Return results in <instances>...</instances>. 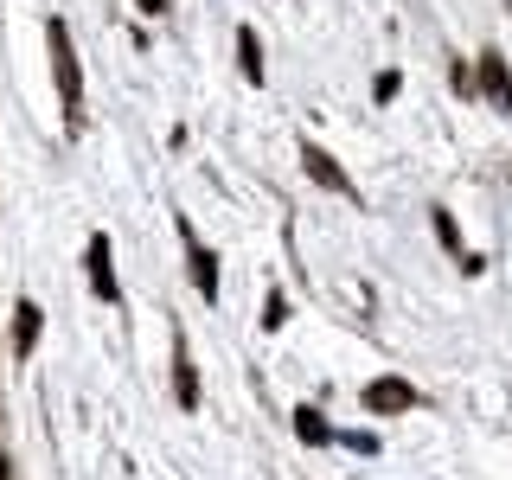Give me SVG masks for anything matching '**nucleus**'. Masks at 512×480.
Instances as JSON below:
<instances>
[{"instance_id":"1","label":"nucleus","mask_w":512,"mask_h":480,"mask_svg":"<svg viewBox=\"0 0 512 480\" xmlns=\"http://www.w3.org/2000/svg\"><path fill=\"white\" fill-rule=\"evenodd\" d=\"M45 45H52V77H58V96H64V122H71V128H84V71H77L71 26L52 20V26H45Z\"/></svg>"},{"instance_id":"2","label":"nucleus","mask_w":512,"mask_h":480,"mask_svg":"<svg viewBox=\"0 0 512 480\" xmlns=\"http://www.w3.org/2000/svg\"><path fill=\"white\" fill-rule=\"evenodd\" d=\"M84 263H90V288H96V295H103V301H122V288H116V256H109V237H103V231L90 237Z\"/></svg>"},{"instance_id":"3","label":"nucleus","mask_w":512,"mask_h":480,"mask_svg":"<svg viewBox=\"0 0 512 480\" xmlns=\"http://www.w3.org/2000/svg\"><path fill=\"white\" fill-rule=\"evenodd\" d=\"M180 237H186V263H192V288H199V295L212 301V295H218V256L205 250L199 237H192V224H186V218H180Z\"/></svg>"},{"instance_id":"4","label":"nucleus","mask_w":512,"mask_h":480,"mask_svg":"<svg viewBox=\"0 0 512 480\" xmlns=\"http://www.w3.org/2000/svg\"><path fill=\"white\" fill-rule=\"evenodd\" d=\"M173 397H180V410H199V372H192L186 333H173Z\"/></svg>"},{"instance_id":"5","label":"nucleus","mask_w":512,"mask_h":480,"mask_svg":"<svg viewBox=\"0 0 512 480\" xmlns=\"http://www.w3.org/2000/svg\"><path fill=\"white\" fill-rule=\"evenodd\" d=\"M301 167H308V180H314V186H327V192H352V186H346V173H340V160L320 148V141H301Z\"/></svg>"},{"instance_id":"6","label":"nucleus","mask_w":512,"mask_h":480,"mask_svg":"<svg viewBox=\"0 0 512 480\" xmlns=\"http://www.w3.org/2000/svg\"><path fill=\"white\" fill-rule=\"evenodd\" d=\"M480 90H487V103L493 109H512V71H506V58L500 52H480Z\"/></svg>"},{"instance_id":"7","label":"nucleus","mask_w":512,"mask_h":480,"mask_svg":"<svg viewBox=\"0 0 512 480\" xmlns=\"http://www.w3.org/2000/svg\"><path fill=\"white\" fill-rule=\"evenodd\" d=\"M416 404V391L404 378H378V384H365V410H378V416H391V410H410Z\"/></svg>"},{"instance_id":"8","label":"nucleus","mask_w":512,"mask_h":480,"mask_svg":"<svg viewBox=\"0 0 512 480\" xmlns=\"http://www.w3.org/2000/svg\"><path fill=\"white\" fill-rule=\"evenodd\" d=\"M39 346V301H20V308H13V352H26Z\"/></svg>"},{"instance_id":"9","label":"nucleus","mask_w":512,"mask_h":480,"mask_svg":"<svg viewBox=\"0 0 512 480\" xmlns=\"http://www.w3.org/2000/svg\"><path fill=\"white\" fill-rule=\"evenodd\" d=\"M237 71H244L250 84H263V45H256L250 26H237Z\"/></svg>"},{"instance_id":"10","label":"nucleus","mask_w":512,"mask_h":480,"mask_svg":"<svg viewBox=\"0 0 512 480\" xmlns=\"http://www.w3.org/2000/svg\"><path fill=\"white\" fill-rule=\"evenodd\" d=\"M295 429H301V442H333V429H327V416H320V410H308V404H301V410H295Z\"/></svg>"},{"instance_id":"11","label":"nucleus","mask_w":512,"mask_h":480,"mask_svg":"<svg viewBox=\"0 0 512 480\" xmlns=\"http://www.w3.org/2000/svg\"><path fill=\"white\" fill-rule=\"evenodd\" d=\"M436 237H442V250L461 256V237H455V218H448V212H436Z\"/></svg>"},{"instance_id":"12","label":"nucleus","mask_w":512,"mask_h":480,"mask_svg":"<svg viewBox=\"0 0 512 480\" xmlns=\"http://www.w3.org/2000/svg\"><path fill=\"white\" fill-rule=\"evenodd\" d=\"M282 320H288V301H282V295H269V308H263V327H269V333H276V327H282Z\"/></svg>"},{"instance_id":"13","label":"nucleus","mask_w":512,"mask_h":480,"mask_svg":"<svg viewBox=\"0 0 512 480\" xmlns=\"http://www.w3.org/2000/svg\"><path fill=\"white\" fill-rule=\"evenodd\" d=\"M141 13H148V20H160V13H167V0H135Z\"/></svg>"},{"instance_id":"14","label":"nucleus","mask_w":512,"mask_h":480,"mask_svg":"<svg viewBox=\"0 0 512 480\" xmlns=\"http://www.w3.org/2000/svg\"><path fill=\"white\" fill-rule=\"evenodd\" d=\"M0 480H7V461H0Z\"/></svg>"}]
</instances>
